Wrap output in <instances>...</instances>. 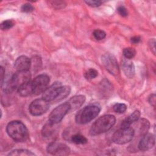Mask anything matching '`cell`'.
Listing matches in <instances>:
<instances>
[{
  "instance_id": "cell-1",
  "label": "cell",
  "mask_w": 156,
  "mask_h": 156,
  "mask_svg": "<svg viewBox=\"0 0 156 156\" xmlns=\"http://www.w3.org/2000/svg\"><path fill=\"white\" fill-rule=\"evenodd\" d=\"M31 74L29 71H16L6 82L4 81L1 87L5 93H10L18 90L23 84L30 81Z\"/></svg>"
},
{
  "instance_id": "cell-2",
  "label": "cell",
  "mask_w": 156,
  "mask_h": 156,
  "mask_svg": "<svg viewBox=\"0 0 156 156\" xmlns=\"http://www.w3.org/2000/svg\"><path fill=\"white\" fill-rule=\"evenodd\" d=\"M9 136L16 142L26 141L29 138V131L26 126L20 121L10 122L6 127Z\"/></svg>"
},
{
  "instance_id": "cell-3",
  "label": "cell",
  "mask_w": 156,
  "mask_h": 156,
  "mask_svg": "<svg viewBox=\"0 0 156 156\" xmlns=\"http://www.w3.org/2000/svg\"><path fill=\"white\" fill-rule=\"evenodd\" d=\"M116 118L112 115H105L99 117L92 124L90 133L91 135H97L109 130L115 124Z\"/></svg>"
},
{
  "instance_id": "cell-4",
  "label": "cell",
  "mask_w": 156,
  "mask_h": 156,
  "mask_svg": "<svg viewBox=\"0 0 156 156\" xmlns=\"http://www.w3.org/2000/svg\"><path fill=\"white\" fill-rule=\"evenodd\" d=\"M101 107L98 104H90L80 110L75 116V121L80 124H85L94 119L99 113Z\"/></svg>"
},
{
  "instance_id": "cell-5",
  "label": "cell",
  "mask_w": 156,
  "mask_h": 156,
  "mask_svg": "<svg viewBox=\"0 0 156 156\" xmlns=\"http://www.w3.org/2000/svg\"><path fill=\"white\" fill-rule=\"evenodd\" d=\"M134 135V131L132 127H121L113 134L112 140L116 144H124L130 141Z\"/></svg>"
},
{
  "instance_id": "cell-6",
  "label": "cell",
  "mask_w": 156,
  "mask_h": 156,
  "mask_svg": "<svg viewBox=\"0 0 156 156\" xmlns=\"http://www.w3.org/2000/svg\"><path fill=\"white\" fill-rule=\"evenodd\" d=\"M50 82L49 77L45 74H40L30 81L33 94L38 95L48 88Z\"/></svg>"
},
{
  "instance_id": "cell-7",
  "label": "cell",
  "mask_w": 156,
  "mask_h": 156,
  "mask_svg": "<svg viewBox=\"0 0 156 156\" xmlns=\"http://www.w3.org/2000/svg\"><path fill=\"white\" fill-rule=\"evenodd\" d=\"M70 111V107L67 102L61 104L56 107L49 114L48 121L52 124L59 123L65 116Z\"/></svg>"
},
{
  "instance_id": "cell-8",
  "label": "cell",
  "mask_w": 156,
  "mask_h": 156,
  "mask_svg": "<svg viewBox=\"0 0 156 156\" xmlns=\"http://www.w3.org/2000/svg\"><path fill=\"white\" fill-rule=\"evenodd\" d=\"M49 102L39 98L33 101L29 106V110L32 116H40L45 113L49 108Z\"/></svg>"
},
{
  "instance_id": "cell-9",
  "label": "cell",
  "mask_w": 156,
  "mask_h": 156,
  "mask_svg": "<svg viewBox=\"0 0 156 156\" xmlns=\"http://www.w3.org/2000/svg\"><path fill=\"white\" fill-rule=\"evenodd\" d=\"M102 63L105 69L112 75L118 76L119 73V68L115 57L110 53L104 54L102 56Z\"/></svg>"
},
{
  "instance_id": "cell-10",
  "label": "cell",
  "mask_w": 156,
  "mask_h": 156,
  "mask_svg": "<svg viewBox=\"0 0 156 156\" xmlns=\"http://www.w3.org/2000/svg\"><path fill=\"white\" fill-rule=\"evenodd\" d=\"M47 152L54 155H68L70 154L69 147L64 143L53 141L48 144Z\"/></svg>"
},
{
  "instance_id": "cell-11",
  "label": "cell",
  "mask_w": 156,
  "mask_h": 156,
  "mask_svg": "<svg viewBox=\"0 0 156 156\" xmlns=\"http://www.w3.org/2000/svg\"><path fill=\"white\" fill-rule=\"evenodd\" d=\"M62 86V84L61 82H56L54 83L44 91L42 98L48 102H54L58 95Z\"/></svg>"
},
{
  "instance_id": "cell-12",
  "label": "cell",
  "mask_w": 156,
  "mask_h": 156,
  "mask_svg": "<svg viewBox=\"0 0 156 156\" xmlns=\"http://www.w3.org/2000/svg\"><path fill=\"white\" fill-rule=\"evenodd\" d=\"M155 143V138L154 135L152 133H146L142 136L140 140L138 147L141 151H146L152 148Z\"/></svg>"
},
{
  "instance_id": "cell-13",
  "label": "cell",
  "mask_w": 156,
  "mask_h": 156,
  "mask_svg": "<svg viewBox=\"0 0 156 156\" xmlns=\"http://www.w3.org/2000/svg\"><path fill=\"white\" fill-rule=\"evenodd\" d=\"M135 122H136L135 127H132L134 131V135L136 133V135L142 136L147 133L150 127V123L147 119L145 118L140 119L139 118Z\"/></svg>"
},
{
  "instance_id": "cell-14",
  "label": "cell",
  "mask_w": 156,
  "mask_h": 156,
  "mask_svg": "<svg viewBox=\"0 0 156 156\" xmlns=\"http://www.w3.org/2000/svg\"><path fill=\"white\" fill-rule=\"evenodd\" d=\"M31 66L30 59L26 55L18 57L14 63V68L16 71H29Z\"/></svg>"
},
{
  "instance_id": "cell-15",
  "label": "cell",
  "mask_w": 156,
  "mask_h": 156,
  "mask_svg": "<svg viewBox=\"0 0 156 156\" xmlns=\"http://www.w3.org/2000/svg\"><path fill=\"white\" fill-rule=\"evenodd\" d=\"M121 66L122 69L126 75L129 79L132 78L135 73V66L133 63L130 60L127 58H123L121 62Z\"/></svg>"
},
{
  "instance_id": "cell-16",
  "label": "cell",
  "mask_w": 156,
  "mask_h": 156,
  "mask_svg": "<svg viewBox=\"0 0 156 156\" xmlns=\"http://www.w3.org/2000/svg\"><path fill=\"white\" fill-rule=\"evenodd\" d=\"M85 99L86 98L84 95H76L71 98L67 101L70 107V111L76 110L80 107L85 102Z\"/></svg>"
},
{
  "instance_id": "cell-17",
  "label": "cell",
  "mask_w": 156,
  "mask_h": 156,
  "mask_svg": "<svg viewBox=\"0 0 156 156\" xmlns=\"http://www.w3.org/2000/svg\"><path fill=\"white\" fill-rule=\"evenodd\" d=\"M140 112L138 110L134 111L132 114H130L127 118H126L121 123V127H130L131 124L136 121L140 117Z\"/></svg>"
},
{
  "instance_id": "cell-18",
  "label": "cell",
  "mask_w": 156,
  "mask_h": 156,
  "mask_svg": "<svg viewBox=\"0 0 156 156\" xmlns=\"http://www.w3.org/2000/svg\"><path fill=\"white\" fill-rule=\"evenodd\" d=\"M55 125L56 124H52L49 121L46 123L41 130L42 136L45 138H49L53 135L56 130V127H55Z\"/></svg>"
},
{
  "instance_id": "cell-19",
  "label": "cell",
  "mask_w": 156,
  "mask_h": 156,
  "mask_svg": "<svg viewBox=\"0 0 156 156\" xmlns=\"http://www.w3.org/2000/svg\"><path fill=\"white\" fill-rule=\"evenodd\" d=\"M18 92L20 96L23 97H26L33 94L30 81L21 85L18 88Z\"/></svg>"
},
{
  "instance_id": "cell-20",
  "label": "cell",
  "mask_w": 156,
  "mask_h": 156,
  "mask_svg": "<svg viewBox=\"0 0 156 156\" xmlns=\"http://www.w3.org/2000/svg\"><path fill=\"white\" fill-rule=\"evenodd\" d=\"M69 140L76 144H84L88 142L87 138L80 133H75L71 135Z\"/></svg>"
},
{
  "instance_id": "cell-21",
  "label": "cell",
  "mask_w": 156,
  "mask_h": 156,
  "mask_svg": "<svg viewBox=\"0 0 156 156\" xmlns=\"http://www.w3.org/2000/svg\"><path fill=\"white\" fill-rule=\"evenodd\" d=\"M71 92V87L68 85H64L62 86L58 93V95L56 99L54 101V102H57L62 100L63 99L66 98Z\"/></svg>"
},
{
  "instance_id": "cell-22",
  "label": "cell",
  "mask_w": 156,
  "mask_h": 156,
  "mask_svg": "<svg viewBox=\"0 0 156 156\" xmlns=\"http://www.w3.org/2000/svg\"><path fill=\"white\" fill-rule=\"evenodd\" d=\"M35 154L31 152L30 151L27 149H15L12 151L8 155H15V156H30V155H35Z\"/></svg>"
},
{
  "instance_id": "cell-23",
  "label": "cell",
  "mask_w": 156,
  "mask_h": 156,
  "mask_svg": "<svg viewBox=\"0 0 156 156\" xmlns=\"http://www.w3.org/2000/svg\"><path fill=\"white\" fill-rule=\"evenodd\" d=\"M31 66L30 68H32V71L35 72L38 71L41 66V59L39 56L35 55L34 57H32L31 59Z\"/></svg>"
},
{
  "instance_id": "cell-24",
  "label": "cell",
  "mask_w": 156,
  "mask_h": 156,
  "mask_svg": "<svg viewBox=\"0 0 156 156\" xmlns=\"http://www.w3.org/2000/svg\"><path fill=\"white\" fill-rule=\"evenodd\" d=\"M98 76V72L94 68H90L88 69L84 74L85 78L88 80H90L94 78H96Z\"/></svg>"
},
{
  "instance_id": "cell-25",
  "label": "cell",
  "mask_w": 156,
  "mask_h": 156,
  "mask_svg": "<svg viewBox=\"0 0 156 156\" xmlns=\"http://www.w3.org/2000/svg\"><path fill=\"white\" fill-rule=\"evenodd\" d=\"M123 55L126 58L131 59L136 54V51L132 48H126L122 51Z\"/></svg>"
},
{
  "instance_id": "cell-26",
  "label": "cell",
  "mask_w": 156,
  "mask_h": 156,
  "mask_svg": "<svg viewBox=\"0 0 156 156\" xmlns=\"http://www.w3.org/2000/svg\"><path fill=\"white\" fill-rule=\"evenodd\" d=\"M113 110L118 113H124L127 110V105L123 103H116L113 106Z\"/></svg>"
},
{
  "instance_id": "cell-27",
  "label": "cell",
  "mask_w": 156,
  "mask_h": 156,
  "mask_svg": "<svg viewBox=\"0 0 156 156\" xmlns=\"http://www.w3.org/2000/svg\"><path fill=\"white\" fill-rule=\"evenodd\" d=\"M15 21L12 20H7L2 21L1 24V29L2 30H8L11 29L15 26Z\"/></svg>"
},
{
  "instance_id": "cell-28",
  "label": "cell",
  "mask_w": 156,
  "mask_h": 156,
  "mask_svg": "<svg viewBox=\"0 0 156 156\" xmlns=\"http://www.w3.org/2000/svg\"><path fill=\"white\" fill-rule=\"evenodd\" d=\"M48 3L54 9H63L66 6V3L64 1H50Z\"/></svg>"
},
{
  "instance_id": "cell-29",
  "label": "cell",
  "mask_w": 156,
  "mask_h": 156,
  "mask_svg": "<svg viewBox=\"0 0 156 156\" xmlns=\"http://www.w3.org/2000/svg\"><path fill=\"white\" fill-rule=\"evenodd\" d=\"M93 35L96 40H103L106 37V34L102 30L96 29V30H94V32L93 33Z\"/></svg>"
},
{
  "instance_id": "cell-30",
  "label": "cell",
  "mask_w": 156,
  "mask_h": 156,
  "mask_svg": "<svg viewBox=\"0 0 156 156\" xmlns=\"http://www.w3.org/2000/svg\"><path fill=\"white\" fill-rule=\"evenodd\" d=\"M21 10L23 12L30 13V12H32L34 10V7L31 4H30L29 3H26L21 6Z\"/></svg>"
},
{
  "instance_id": "cell-31",
  "label": "cell",
  "mask_w": 156,
  "mask_h": 156,
  "mask_svg": "<svg viewBox=\"0 0 156 156\" xmlns=\"http://www.w3.org/2000/svg\"><path fill=\"white\" fill-rule=\"evenodd\" d=\"M117 11H118V13L122 17H126L128 15V11L127 9L122 5L119 6L117 9Z\"/></svg>"
},
{
  "instance_id": "cell-32",
  "label": "cell",
  "mask_w": 156,
  "mask_h": 156,
  "mask_svg": "<svg viewBox=\"0 0 156 156\" xmlns=\"http://www.w3.org/2000/svg\"><path fill=\"white\" fill-rule=\"evenodd\" d=\"M85 2L89 6L93 7H99L103 3V2L101 1H85Z\"/></svg>"
},
{
  "instance_id": "cell-33",
  "label": "cell",
  "mask_w": 156,
  "mask_h": 156,
  "mask_svg": "<svg viewBox=\"0 0 156 156\" xmlns=\"http://www.w3.org/2000/svg\"><path fill=\"white\" fill-rule=\"evenodd\" d=\"M149 46L151 51L155 55V40L154 38H152L149 41Z\"/></svg>"
},
{
  "instance_id": "cell-34",
  "label": "cell",
  "mask_w": 156,
  "mask_h": 156,
  "mask_svg": "<svg viewBox=\"0 0 156 156\" xmlns=\"http://www.w3.org/2000/svg\"><path fill=\"white\" fill-rule=\"evenodd\" d=\"M149 102L151 105L155 107V94H152L149 96Z\"/></svg>"
},
{
  "instance_id": "cell-35",
  "label": "cell",
  "mask_w": 156,
  "mask_h": 156,
  "mask_svg": "<svg viewBox=\"0 0 156 156\" xmlns=\"http://www.w3.org/2000/svg\"><path fill=\"white\" fill-rule=\"evenodd\" d=\"M0 74H1V83L2 84L5 79V69L2 66L0 68Z\"/></svg>"
},
{
  "instance_id": "cell-36",
  "label": "cell",
  "mask_w": 156,
  "mask_h": 156,
  "mask_svg": "<svg viewBox=\"0 0 156 156\" xmlns=\"http://www.w3.org/2000/svg\"><path fill=\"white\" fill-rule=\"evenodd\" d=\"M141 40V38L140 36H134L130 38L131 43L133 44H137Z\"/></svg>"
}]
</instances>
